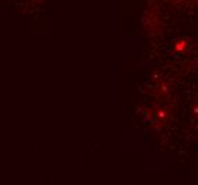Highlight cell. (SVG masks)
I'll return each instance as SVG.
<instances>
[{
	"instance_id": "obj_1",
	"label": "cell",
	"mask_w": 198,
	"mask_h": 185,
	"mask_svg": "<svg viewBox=\"0 0 198 185\" xmlns=\"http://www.w3.org/2000/svg\"><path fill=\"white\" fill-rule=\"evenodd\" d=\"M180 43H181V44H177V46H175V50H178V51H181L182 48H184V44H182L184 41H180Z\"/></svg>"
}]
</instances>
